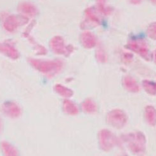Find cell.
Segmentation results:
<instances>
[{
	"instance_id": "cell-18",
	"label": "cell",
	"mask_w": 156,
	"mask_h": 156,
	"mask_svg": "<svg viewBox=\"0 0 156 156\" xmlns=\"http://www.w3.org/2000/svg\"><path fill=\"white\" fill-rule=\"evenodd\" d=\"M143 87L147 94L152 96L156 95V82L145 80L143 81Z\"/></svg>"
},
{
	"instance_id": "cell-16",
	"label": "cell",
	"mask_w": 156,
	"mask_h": 156,
	"mask_svg": "<svg viewBox=\"0 0 156 156\" xmlns=\"http://www.w3.org/2000/svg\"><path fill=\"white\" fill-rule=\"evenodd\" d=\"M1 147L3 153L7 156H16L18 155L19 152L15 147L7 142L3 141L1 143Z\"/></svg>"
},
{
	"instance_id": "cell-11",
	"label": "cell",
	"mask_w": 156,
	"mask_h": 156,
	"mask_svg": "<svg viewBox=\"0 0 156 156\" xmlns=\"http://www.w3.org/2000/svg\"><path fill=\"white\" fill-rule=\"evenodd\" d=\"M25 20V18L22 17V18H19V17H15L13 16H12L11 17L8 18V19L5 22V28L8 31H13L15 30L19 25H21L24 24V22H27V20Z\"/></svg>"
},
{
	"instance_id": "cell-27",
	"label": "cell",
	"mask_w": 156,
	"mask_h": 156,
	"mask_svg": "<svg viewBox=\"0 0 156 156\" xmlns=\"http://www.w3.org/2000/svg\"><path fill=\"white\" fill-rule=\"evenodd\" d=\"M150 1H151V2H152V3L156 5V0H150Z\"/></svg>"
},
{
	"instance_id": "cell-17",
	"label": "cell",
	"mask_w": 156,
	"mask_h": 156,
	"mask_svg": "<svg viewBox=\"0 0 156 156\" xmlns=\"http://www.w3.org/2000/svg\"><path fill=\"white\" fill-rule=\"evenodd\" d=\"M55 90L60 96L65 98H70L74 94V92L71 89L66 87L61 84H57L55 86Z\"/></svg>"
},
{
	"instance_id": "cell-3",
	"label": "cell",
	"mask_w": 156,
	"mask_h": 156,
	"mask_svg": "<svg viewBox=\"0 0 156 156\" xmlns=\"http://www.w3.org/2000/svg\"><path fill=\"white\" fill-rule=\"evenodd\" d=\"M106 121L110 126L116 129H121L126 125L128 121V117L123 110L115 109L107 114Z\"/></svg>"
},
{
	"instance_id": "cell-15",
	"label": "cell",
	"mask_w": 156,
	"mask_h": 156,
	"mask_svg": "<svg viewBox=\"0 0 156 156\" xmlns=\"http://www.w3.org/2000/svg\"><path fill=\"white\" fill-rule=\"evenodd\" d=\"M81 108L84 112L88 114H94L97 112L98 109L97 104L90 99H86L82 103Z\"/></svg>"
},
{
	"instance_id": "cell-24",
	"label": "cell",
	"mask_w": 156,
	"mask_h": 156,
	"mask_svg": "<svg viewBox=\"0 0 156 156\" xmlns=\"http://www.w3.org/2000/svg\"><path fill=\"white\" fill-rule=\"evenodd\" d=\"M3 129V123H2V121L1 119V118H0V133L2 132Z\"/></svg>"
},
{
	"instance_id": "cell-21",
	"label": "cell",
	"mask_w": 156,
	"mask_h": 156,
	"mask_svg": "<svg viewBox=\"0 0 156 156\" xmlns=\"http://www.w3.org/2000/svg\"><path fill=\"white\" fill-rule=\"evenodd\" d=\"M98 9L100 13L105 15H109L112 12V8L110 6H106L104 3H98Z\"/></svg>"
},
{
	"instance_id": "cell-5",
	"label": "cell",
	"mask_w": 156,
	"mask_h": 156,
	"mask_svg": "<svg viewBox=\"0 0 156 156\" xmlns=\"http://www.w3.org/2000/svg\"><path fill=\"white\" fill-rule=\"evenodd\" d=\"M126 48L140 56L145 61L149 62L150 60L151 57L149 49L147 43L141 39L132 40L128 43Z\"/></svg>"
},
{
	"instance_id": "cell-12",
	"label": "cell",
	"mask_w": 156,
	"mask_h": 156,
	"mask_svg": "<svg viewBox=\"0 0 156 156\" xmlns=\"http://www.w3.org/2000/svg\"><path fill=\"white\" fill-rule=\"evenodd\" d=\"M123 83L125 89L132 93H137L140 91V87L133 78L131 76H126L123 78Z\"/></svg>"
},
{
	"instance_id": "cell-4",
	"label": "cell",
	"mask_w": 156,
	"mask_h": 156,
	"mask_svg": "<svg viewBox=\"0 0 156 156\" xmlns=\"http://www.w3.org/2000/svg\"><path fill=\"white\" fill-rule=\"evenodd\" d=\"M98 141L101 149L105 152L111 151L117 144V138L113 133L103 129L98 133Z\"/></svg>"
},
{
	"instance_id": "cell-8",
	"label": "cell",
	"mask_w": 156,
	"mask_h": 156,
	"mask_svg": "<svg viewBox=\"0 0 156 156\" xmlns=\"http://www.w3.org/2000/svg\"><path fill=\"white\" fill-rule=\"evenodd\" d=\"M0 53L12 59H17L20 56L19 51L9 43H0Z\"/></svg>"
},
{
	"instance_id": "cell-19",
	"label": "cell",
	"mask_w": 156,
	"mask_h": 156,
	"mask_svg": "<svg viewBox=\"0 0 156 156\" xmlns=\"http://www.w3.org/2000/svg\"><path fill=\"white\" fill-rule=\"evenodd\" d=\"M96 58L98 62L100 63H106L107 62V56L102 48H98L96 51Z\"/></svg>"
},
{
	"instance_id": "cell-22",
	"label": "cell",
	"mask_w": 156,
	"mask_h": 156,
	"mask_svg": "<svg viewBox=\"0 0 156 156\" xmlns=\"http://www.w3.org/2000/svg\"><path fill=\"white\" fill-rule=\"evenodd\" d=\"M123 58L126 63L131 62L133 58V55H132L130 53H124Z\"/></svg>"
},
{
	"instance_id": "cell-25",
	"label": "cell",
	"mask_w": 156,
	"mask_h": 156,
	"mask_svg": "<svg viewBox=\"0 0 156 156\" xmlns=\"http://www.w3.org/2000/svg\"><path fill=\"white\" fill-rule=\"evenodd\" d=\"M154 61L155 63L156 64V50L155 51L154 53Z\"/></svg>"
},
{
	"instance_id": "cell-20",
	"label": "cell",
	"mask_w": 156,
	"mask_h": 156,
	"mask_svg": "<svg viewBox=\"0 0 156 156\" xmlns=\"http://www.w3.org/2000/svg\"><path fill=\"white\" fill-rule=\"evenodd\" d=\"M147 34L149 37L156 41V22L151 23L147 30Z\"/></svg>"
},
{
	"instance_id": "cell-2",
	"label": "cell",
	"mask_w": 156,
	"mask_h": 156,
	"mask_svg": "<svg viewBox=\"0 0 156 156\" xmlns=\"http://www.w3.org/2000/svg\"><path fill=\"white\" fill-rule=\"evenodd\" d=\"M123 141L126 144L128 148L136 154H142L146 149V137L140 132L130 133L123 137Z\"/></svg>"
},
{
	"instance_id": "cell-9",
	"label": "cell",
	"mask_w": 156,
	"mask_h": 156,
	"mask_svg": "<svg viewBox=\"0 0 156 156\" xmlns=\"http://www.w3.org/2000/svg\"><path fill=\"white\" fill-rule=\"evenodd\" d=\"M80 40L83 46L86 49H91L97 44L96 37L93 33L88 31L82 33Z\"/></svg>"
},
{
	"instance_id": "cell-14",
	"label": "cell",
	"mask_w": 156,
	"mask_h": 156,
	"mask_svg": "<svg viewBox=\"0 0 156 156\" xmlns=\"http://www.w3.org/2000/svg\"><path fill=\"white\" fill-rule=\"evenodd\" d=\"M63 109L66 114L69 115H76L79 113V109L72 101L65 99L63 102Z\"/></svg>"
},
{
	"instance_id": "cell-7",
	"label": "cell",
	"mask_w": 156,
	"mask_h": 156,
	"mask_svg": "<svg viewBox=\"0 0 156 156\" xmlns=\"http://www.w3.org/2000/svg\"><path fill=\"white\" fill-rule=\"evenodd\" d=\"M2 111L5 115L11 118H17L22 114L21 108L14 102H5L2 106Z\"/></svg>"
},
{
	"instance_id": "cell-10",
	"label": "cell",
	"mask_w": 156,
	"mask_h": 156,
	"mask_svg": "<svg viewBox=\"0 0 156 156\" xmlns=\"http://www.w3.org/2000/svg\"><path fill=\"white\" fill-rule=\"evenodd\" d=\"M86 20L83 23L84 27H95L100 25V22L98 17L94 12L92 8H88L85 11Z\"/></svg>"
},
{
	"instance_id": "cell-23",
	"label": "cell",
	"mask_w": 156,
	"mask_h": 156,
	"mask_svg": "<svg viewBox=\"0 0 156 156\" xmlns=\"http://www.w3.org/2000/svg\"><path fill=\"white\" fill-rule=\"evenodd\" d=\"M128 1L133 5H138L142 3V0H128Z\"/></svg>"
},
{
	"instance_id": "cell-13",
	"label": "cell",
	"mask_w": 156,
	"mask_h": 156,
	"mask_svg": "<svg viewBox=\"0 0 156 156\" xmlns=\"http://www.w3.org/2000/svg\"><path fill=\"white\" fill-rule=\"evenodd\" d=\"M145 118L149 125H156V109L152 106H147L145 109Z\"/></svg>"
},
{
	"instance_id": "cell-26",
	"label": "cell",
	"mask_w": 156,
	"mask_h": 156,
	"mask_svg": "<svg viewBox=\"0 0 156 156\" xmlns=\"http://www.w3.org/2000/svg\"><path fill=\"white\" fill-rule=\"evenodd\" d=\"M106 0H98V2H99V3H104Z\"/></svg>"
},
{
	"instance_id": "cell-1",
	"label": "cell",
	"mask_w": 156,
	"mask_h": 156,
	"mask_svg": "<svg viewBox=\"0 0 156 156\" xmlns=\"http://www.w3.org/2000/svg\"><path fill=\"white\" fill-rule=\"evenodd\" d=\"M29 63L39 72L52 77L61 72L64 63L60 60H41L34 58L28 59Z\"/></svg>"
},
{
	"instance_id": "cell-6",
	"label": "cell",
	"mask_w": 156,
	"mask_h": 156,
	"mask_svg": "<svg viewBox=\"0 0 156 156\" xmlns=\"http://www.w3.org/2000/svg\"><path fill=\"white\" fill-rule=\"evenodd\" d=\"M50 48L54 53L59 55L69 56L74 51V47L71 45L66 46L62 37L56 36L51 39Z\"/></svg>"
}]
</instances>
